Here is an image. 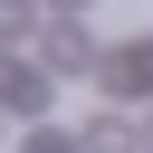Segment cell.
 Wrapping results in <instances>:
<instances>
[{
	"label": "cell",
	"instance_id": "cell-1",
	"mask_svg": "<svg viewBox=\"0 0 153 153\" xmlns=\"http://www.w3.org/2000/svg\"><path fill=\"white\" fill-rule=\"evenodd\" d=\"M48 105H57V76H48L38 57H0V115H29V124H38Z\"/></svg>",
	"mask_w": 153,
	"mask_h": 153
},
{
	"label": "cell",
	"instance_id": "cell-2",
	"mask_svg": "<svg viewBox=\"0 0 153 153\" xmlns=\"http://www.w3.org/2000/svg\"><path fill=\"white\" fill-rule=\"evenodd\" d=\"M38 67H48V76L96 67V29H86V19H67V10H48V48H38Z\"/></svg>",
	"mask_w": 153,
	"mask_h": 153
},
{
	"label": "cell",
	"instance_id": "cell-3",
	"mask_svg": "<svg viewBox=\"0 0 153 153\" xmlns=\"http://www.w3.org/2000/svg\"><path fill=\"white\" fill-rule=\"evenodd\" d=\"M105 86H115V96H153V38H124V48L105 57Z\"/></svg>",
	"mask_w": 153,
	"mask_h": 153
},
{
	"label": "cell",
	"instance_id": "cell-4",
	"mask_svg": "<svg viewBox=\"0 0 153 153\" xmlns=\"http://www.w3.org/2000/svg\"><path fill=\"white\" fill-rule=\"evenodd\" d=\"M76 143H86V153H134V124H115V115H105V124H86Z\"/></svg>",
	"mask_w": 153,
	"mask_h": 153
},
{
	"label": "cell",
	"instance_id": "cell-5",
	"mask_svg": "<svg viewBox=\"0 0 153 153\" xmlns=\"http://www.w3.org/2000/svg\"><path fill=\"white\" fill-rule=\"evenodd\" d=\"M38 19H48V10H38V0H0V38H10V48H19V38H29V29H38Z\"/></svg>",
	"mask_w": 153,
	"mask_h": 153
},
{
	"label": "cell",
	"instance_id": "cell-6",
	"mask_svg": "<svg viewBox=\"0 0 153 153\" xmlns=\"http://www.w3.org/2000/svg\"><path fill=\"white\" fill-rule=\"evenodd\" d=\"M29 153H86V143H67V134H38V143H29Z\"/></svg>",
	"mask_w": 153,
	"mask_h": 153
},
{
	"label": "cell",
	"instance_id": "cell-7",
	"mask_svg": "<svg viewBox=\"0 0 153 153\" xmlns=\"http://www.w3.org/2000/svg\"><path fill=\"white\" fill-rule=\"evenodd\" d=\"M48 10H67V19H86V10H96V0H48Z\"/></svg>",
	"mask_w": 153,
	"mask_h": 153
},
{
	"label": "cell",
	"instance_id": "cell-8",
	"mask_svg": "<svg viewBox=\"0 0 153 153\" xmlns=\"http://www.w3.org/2000/svg\"><path fill=\"white\" fill-rule=\"evenodd\" d=\"M143 153H153V124H143Z\"/></svg>",
	"mask_w": 153,
	"mask_h": 153
}]
</instances>
